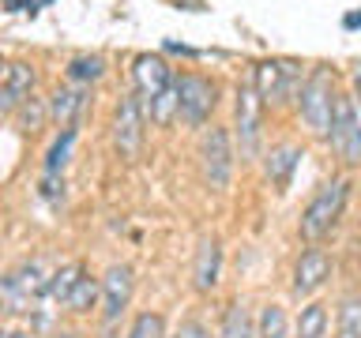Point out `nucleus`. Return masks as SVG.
<instances>
[{"label":"nucleus","instance_id":"a211bd4d","mask_svg":"<svg viewBox=\"0 0 361 338\" xmlns=\"http://www.w3.org/2000/svg\"><path fill=\"white\" fill-rule=\"evenodd\" d=\"M222 338H256L252 315H248L245 304H230L222 315Z\"/></svg>","mask_w":361,"mask_h":338},{"label":"nucleus","instance_id":"c85d7f7f","mask_svg":"<svg viewBox=\"0 0 361 338\" xmlns=\"http://www.w3.org/2000/svg\"><path fill=\"white\" fill-rule=\"evenodd\" d=\"M343 23H346L350 30H357V27H361V11H350V15H346Z\"/></svg>","mask_w":361,"mask_h":338},{"label":"nucleus","instance_id":"2f4dec72","mask_svg":"<svg viewBox=\"0 0 361 338\" xmlns=\"http://www.w3.org/2000/svg\"><path fill=\"white\" fill-rule=\"evenodd\" d=\"M0 68H4V64H0Z\"/></svg>","mask_w":361,"mask_h":338},{"label":"nucleus","instance_id":"20e7f679","mask_svg":"<svg viewBox=\"0 0 361 338\" xmlns=\"http://www.w3.org/2000/svg\"><path fill=\"white\" fill-rule=\"evenodd\" d=\"M173 87H177V117L185 120L188 128H200V124L211 117L214 101H219V87H214L207 75H196V72L173 79Z\"/></svg>","mask_w":361,"mask_h":338},{"label":"nucleus","instance_id":"423d86ee","mask_svg":"<svg viewBox=\"0 0 361 338\" xmlns=\"http://www.w3.org/2000/svg\"><path fill=\"white\" fill-rule=\"evenodd\" d=\"M301 83V64L298 61H264L256 64L252 72V87L264 106H279V101H286L293 90Z\"/></svg>","mask_w":361,"mask_h":338},{"label":"nucleus","instance_id":"dca6fc26","mask_svg":"<svg viewBox=\"0 0 361 338\" xmlns=\"http://www.w3.org/2000/svg\"><path fill=\"white\" fill-rule=\"evenodd\" d=\"M83 109H87L83 90H72V87L53 90V98H49V117H53V124H61V128H75V117H79Z\"/></svg>","mask_w":361,"mask_h":338},{"label":"nucleus","instance_id":"6e6552de","mask_svg":"<svg viewBox=\"0 0 361 338\" xmlns=\"http://www.w3.org/2000/svg\"><path fill=\"white\" fill-rule=\"evenodd\" d=\"M132 83H135V98H140L143 117L151 120V106L166 87H173V68H169L158 53H140L132 64Z\"/></svg>","mask_w":361,"mask_h":338},{"label":"nucleus","instance_id":"9d476101","mask_svg":"<svg viewBox=\"0 0 361 338\" xmlns=\"http://www.w3.org/2000/svg\"><path fill=\"white\" fill-rule=\"evenodd\" d=\"M45 293V278H42V267L30 263V267H19L11 270L8 278H0V308L19 315V312H30V304Z\"/></svg>","mask_w":361,"mask_h":338},{"label":"nucleus","instance_id":"0eeeda50","mask_svg":"<svg viewBox=\"0 0 361 338\" xmlns=\"http://www.w3.org/2000/svg\"><path fill=\"white\" fill-rule=\"evenodd\" d=\"M143 128H147V117L140 109V98L124 94L121 106H117V117H113V146H117V154L124 158V162H135L143 151Z\"/></svg>","mask_w":361,"mask_h":338},{"label":"nucleus","instance_id":"bb28decb","mask_svg":"<svg viewBox=\"0 0 361 338\" xmlns=\"http://www.w3.org/2000/svg\"><path fill=\"white\" fill-rule=\"evenodd\" d=\"M173 338H211V331H207V327H203L200 320H185V323L177 327Z\"/></svg>","mask_w":361,"mask_h":338},{"label":"nucleus","instance_id":"cd10ccee","mask_svg":"<svg viewBox=\"0 0 361 338\" xmlns=\"http://www.w3.org/2000/svg\"><path fill=\"white\" fill-rule=\"evenodd\" d=\"M350 83H354V101L361 106V64L354 68V72H350Z\"/></svg>","mask_w":361,"mask_h":338},{"label":"nucleus","instance_id":"f3484780","mask_svg":"<svg viewBox=\"0 0 361 338\" xmlns=\"http://www.w3.org/2000/svg\"><path fill=\"white\" fill-rule=\"evenodd\" d=\"M98 297H102V282L90 278V275H79V282L64 297V304H68V312H90L98 304Z\"/></svg>","mask_w":361,"mask_h":338},{"label":"nucleus","instance_id":"ddd939ff","mask_svg":"<svg viewBox=\"0 0 361 338\" xmlns=\"http://www.w3.org/2000/svg\"><path fill=\"white\" fill-rule=\"evenodd\" d=\"M219 275H222V244L219 237H203L196 248V263H192V282H196L200 293H211L219 286Z\"/></svg>","mask_w":361,"mask_h":338},{"label":"nucleus","instance_id":"39448f33","mask_svg":"<svg viewBox=\"0 0 361 338\" xmlns=\"http://www.w3.org/2000/svg\"><path fill=\"white\" fill-rule=\"evenodd\" d=\"M200 169L211 192H226L233 177V143L226 128H211L200 139Z\"/></svg>","mask_w":361,"mask_h":338},{"label":"nucleus","instance_id":"393cba45","mask_svg":"<svg viewBox=\"0 0 361 338\" xmlns=\"http://www.w3.org/2000/svg\"><path fill=\"white\" fill-rule=\"evenodd\" d=\"M128 338H166V320L158 312H140L132 323Z\"/></svg>","mask_w":361,"mask_h":338},{"label":"nucleus","instance_id":"b1692460","mask_svg":"<svg viewBox=\"0 0 361 338\" xmlns=\"http://www.w3.org/2000/svg\"><path fill=\"white\" fill-rule=\"evenodd\" d=\"M75 143V128H64L61 135H56V143L49 146V154H45V173H61L64 162H68V151H72Z\"/></svg>","mask_w":361,"mask_h":338},{"label":"nucleus","instance_id":"4468645a","mask_svg":"<svg viewBox=\"0 0 361 338\" xmlns=\"http://www.w3.org/2000/svg\"><path fill=\"white\" fill-rule=\"evenodd\" d=\"M34 68L30 64H8L4 68V83H0V113H11V109H19L23 101L30 98V90H34Z\"/></svg>","mask_w":361,"mask_h":338},{"label":"nucleus","instance_id":"aec40b11","mask_svg":"<svg viewBox=\"0 0 361 338\" xmlns=\"http://www.w3.org/2000/svg\"><path fill=\"white\" fill-rule=\"evenodd\" d=\"M79 275H83V267H79V263H64V267L56 270L53 278H45V297H53V301H64L68 293H72V286L79 282Z\"/></svg>","mask_w":361,"mask_h":338},{"label":"nucleus","instance_id":"a878e982","mask_svg":"<svg viewBox=\"0 0 361 338\" xmlns=\"http://www.w3.org/2000/svg\"><path fill=\"white\" fill-rule=\"evenodd\" d=\"M177 117V87H166L162 94L154 98V106H151V120L154 124H169Z\"/></svg>","mask_w":361,"mask_h":338},{"label":"nucleus","instance_id":"9b49d317","mask_svg":"<svg viewBox=\"0 0 361 338\" xmlns=\"http://www.w3.org/2000/svg\"><path fill=\"white\" fill-rule=\"evenodd\" d=\"M102 282V320L106 323H117L121 312L132 304V289H135V278H132V267L128 263H113L106 270Z\"/></svg>","mask_w":361,"mask_h":338},{"label":"nucleus","instance_id":"7c9ffc66","mask_svg":"<svg viewBox=\"0 0 361 338\" xmlns=\"http://www.w3.org/2000/svg\"><path fill=\"white\" fill-rule=\"evenodd\" d=\"M61 338H79V334H61Z\"/></svg>","mask_w":361,"mask_h":338},{"label":"nucleus","instance_id":"1a4fd4ad","mask_svg":"<svg viewBox=\"0 0 361 338\" xmlns=\"http://www.w3.org/2000/svg\"><path fill=\"white\" fill-rule=\"evenodd\" d=\"M259 120H264V101L252 83L237 87V154L241 162H252L259 154Z\"/></svg>","mask_w":361,"mask_h":338},{"label":"nucleus","instance_id":"6ab92c4d","mask_svg":"<svg viewBox=\"0 0 361 338\" xmlns=\"http://www.w3.org/2000/svg\"><path fill=\"white\" fill-rule=\"evenodd\" d=\"M256 338H290V323H286V312L279 304H267L256 320Z\"/></svg>","mask_w":361,"mask_h":338},{"label":"nucleus","instance_id":"2eb2a0df","mask_svg":"<svg viewBox=\"0 0 361 338\" xmlns=\"http://www.w3.org/2000/svg\"><path fill=\"white\" fill-rule=\"evenodd\" d=\"M298 162H301V151L293 143H279V146H271V154H267V162H264V169H267V180L275 188H286L290 184V173L298 169Z\"/></svg>","mask_w":361,"mask_h":338},{"label":"nucleus","instance_id":"f03ea898","mask_svg":"<svg viewBox=\"0 0 361 338\" xmlns=\"http://www.w3.org/2000/svg\"><path fill=\"white\" fill-rule=\"evenodd\" d=\"M346 196H350V184L343 177L327 180V184L309 199V207L301 211V237L305 241H320V237L331 233V225L343 218V207H346Z\"/></svg>","mask_w":361,"mask_h":338},{"label":"nucleus","instance_id":"f257e3e1","mask_svg":"<svg viewBox=\"0 0 361 338\" xmlns=\"http://www.w3.org/2000/svg\"><path fill=\"white\" fill-rule=\"evenodd\" d=\"M335 75L331 68H312L309 79L298 90V106H301V120L309 124L316 135L331 132V117H335Z\"/></svg>","mask_w":361,"mask_h":338},{"label":"nucleus","instance_id":"f8f14e48","mask_svg":"<svg viewBox=\"0 0 361 338\" xmlns=\"http://www.w3.org/2000/svg\"><path fill=\"white\" fill-rule=\"evenodd\" d=\"M331 278V259H327L324 248H305L301 259L293 263V293L298 297H309Z\"/></svg>","mask_w":361,"mask_h":338},{"label":"nucleus","instance_id":"c756f323","mask_svg":"<svg viewBox=\"0 0 361 338\" xmlns=\"http://www.w3.org/2000/svg\"><path fill=\"white\" fill-rule=\"evenodd\" d=\"M0 338H27L23 331H0Z\"/></svg>","mask_w":361,"mask_h":338},{"label":"nucleus","instance_id":"4be33fe9","mask_svg":"<svg viewBox=\"0 0 361 338\" xmlns=\"http://www.w3.org/2000/svg\"><path fill=\"white\" fill-rule=\"evenodd\" d=\"M338 338H361V297H343L338 304Z\"/></svg>","mask_w":361,"mask_h":338},{"label":"nucleus","instance_id":"7ed1b4c3","mask_svg":"<svg viewBox=\"0 0 361 338\" xmlns=\"http://www.w3.org/2000/svg\"><path fill=\"white\" fill-rule=\"evenodd\" d=\"M331 139L335 154L343 158L346 165L361 162V106L354 101V94H338L335 98V117H331Z\"/></svg>","mask_w":361,"mask_h":338},{"label":"nucleus","instance_id":"5701e85b","mask_svg":"<svg viewBox=\"0 0 361 338\" xmlns=\"http://www.w3.org/2000/svg\"><path fill=\"white\" fill-rule=\"evenodd\" d=\"M68 75L75 79V83H94V79L106 75V61L94 53V56H75L72 64H68Z\"/></svg>","mask_w":361,"mask_h":338},{"label":"nucleus","instance_id":"412c9836","mask_svg":"<svg viewBox=\"0 0 361 338\" xmlns=\"http://www.w3.org/2000/svg\"><path fill=\"white\" fill-rule=\"evenodd\" d=\"M327 331V308L324 304H305L298 315V338H324Z\"/></svg>","mask_w":361,"mask_h":338}]
</instances>
